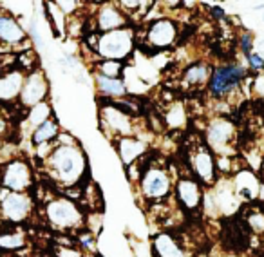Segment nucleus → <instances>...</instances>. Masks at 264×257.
<instances>
[{
  "mask_svg": "<svg viewBox=\"0 0 264 257\" xmlns=\"http://www.w3.org/2000/svg\"><path fill=\"white\" fill-rule=\"evenodd\" d=\"M47 176L60 187L78 185L87 172V158L83 149L67 132L56 136L53 149L44 159Z\"/></svg>",
  "mask_w": 264,
  "mask_h": 257,
  "instance_id": "nucleus-1",
  "label": "nucleus"
},
{
  "mask_svg": "<svg viewBox=\"0 0 264 257\" xmlns=\"http://www.w3.org/2000/svg\"><path fill=\"white\" fill-rule=\"evenodd\" d=\"M246 78V69L239 63H221L210 72V78L206 81L208 95L215 102H226L232 98Z\"/></svg>",
  "mask_w": 264,
  "mask_h": 257,
  "instance_id": "nucleus-2",
  "label": "nucleus"
},
{
  "mask_svg": "<svg viewBox=\"0 0 264 257\" xmlns=\"http://www.w3.org/2000/svg\"><path fill=\"white\" fill-rule=\"evenodd\" d=\"M45 219L53 228L58 230H78L85 223V216L72 199L69 198H51L44 208Z\"/></svg>",
  "mask_w": 264,
  "mask_h": 257,
  "instance_id": "nucleus-3",
  "label": "nucleus"
},
{
  "mask_svg": "<svg viewBox=\"0 0 264 257\" xmlns=\"http://www.w3.org/2000/svg\"><path fill=\"white\" fill-rule=\"evenodd\" d=\"M205 143L217 154V158H230L237 154V129L226 118H214L205 132Z\"/></svg>",
  "mask_w": 264,
  "mask_h": 257,
  "instance_id": "nucleus-4",
  "label": "nucleus"
},
{
  "mask_svg": "<svg viewBox=\"0 0 264 257\" xmlns=\"http://www.w3.org/2000/svg\"><path fill=\"white\" fill-rule=\"evenodd\" d=\"M94 49L102 60L121 62L129 58L134 51V31L130 27H123L116 31L102 33L100 36H96Z\"/></svg>",
  "mask_w": 264,
  "mask_h": 257,
  "instance_id": "nucleus-5",
  "label": "nucleus"
},
{
  "mask_svg": "<svg viewBox=\"0 0 264 257\" xmlns=\"http://www.w3.org/2000/svg\"><path fill=\"white\" fill-rule=\"evenodd\" d=\"M141 196L147 201L159 203L172 194V176L170 170L163 165H150L143 170L139 178Z\"/></svg>",
  "mask_w": 264,
  "mask_h": 257,
  "instance_id": "nucleus-6",
  "label": "nucleus"
},
{
  "mask_svg": "<svg viewBox=\"0 0 264 257\" xmlns=\"http://www.w3.org/2000/svg\"><path fill=\"white\" fill-rule=\"evenodd\" d=\"M188 161L199 183L205 187H214L217 183V168H215V156L206 147L205 141H192L188 147Z\"/></svg>",
  "mask_w": 264,
  "mask_h": 257,
  "instance_id": "nucleus-7",
  "label": "nucleus"
},
{
  "mask_svg": "<svg viewBox=\"0 0 264 257\" xmlns=\"http://www.w3.org/2000/svg\"><path fill=\"white\" fill-rule=\"evenodd\" d=\"M100 123H102V131H105V134L111 140L129 138V136H134L136 132L134 122L129 116V113L112 104L103 105L100 109Z\"/></svg>",
  "mask_w": 264,
  "mask_h": 257,
  "instance_id": "nucleus-8",
  "label": "nucleus"
},
{
  "mask_svg": "<svg viewBox=\"0 0 264 257\" xmlns=\"http://www.w3.org/2000/svg\"><path fill=\"white\" fill-rule=\"evenodd\" d=\"M33 201L26 192H9L0 190V214L11 223H22L31 214Z\"/></svg>",
  "mask_w": 264,
  "mask_h": 257,
  "instance_id": "nucleus-9",
  "label": "nucleus"
},
{
  "mask_svg": "<svg viewBox=\"0 0 264 257\" xmlns=\"http://www.w3.org/2000/svg\"><path fill=\"white\" fill-rule=\"evenodd\" d=\"M178 24L170 18H157L154 22H150L147 33H145V42L150 49L159 51V49H168L178 42Z\"/></svg>",
  "mask_w": 264,
  "mask_h": 257,
  "instance_id": "nucleus-10",
  "label": "nucleus"
},
{
  "mask_svg": "<svg viewBox=\"0 0 264 257\" xmlns=\"http://www.w3.org/2000/svg\"><path fill=\"white\" fill-rule=\"evenodd\" d=\"M47 91H49V83H47V76L42 69H35L29 74H26L22 83V89H20V104L24 107H35V105L45 102V96H47Z\"/></svg>",
  "mask_w": 264,
  "mask_h": 257,
  "instance_id": "nucleus-11",
  "label": "nucleus"
},
{
  "mask_svg": "<svg viewBox=\"0 0 264 257\" xmlns=\"http://www.w3.org/2000/svg\"><path fill=\"white\" fill-rule=\"evenodd\" d=\"M0 183L9 192H26L33 183L31 167L22 159H15V161L8 163L2 170Z\"/></svg>",
  "mask_w": 264,
  "mask_h": 257,
  "instance_id": "nucleus-12",
  "label": "nucleus"
},
{
  "mask_svg": "<svg viewBox=\"0 0 264 257\" xmlns=\"http://www.w3.org/2000/svg\"><path fill=\"white\" fill-rule=\"evenodd\" d=\"M94 22H96V29L100 33H109L127 27L129 20H127L125 13L118 8V4H102L96 11Z\"/></svg>",
  "mask_w": 264,
  "mask_h": 257,
  "instance_id": "nucleus-13",
  "label": "nucleus"
},
{
  "mask_svg": "<svg viewBox=\"0 0 264 257\" xmlns=\"http://www.w3.org/2000/svg\"><path fill=\"white\" fill-rule=\"evenodd\" d=\"M175 198L188 212H196L203 205V189L196 180H179L175 183Z\"/></svg>",
  "mask_w": 264,
  "mask_h": 257,
  "instance_id": "nucleus-14",
  "label": "nucleus"
},
{
  "mask_svg": "<svg viewBox=\"0 0 264 257\" xmlns=\"http://www.w3.org/2000/svg\"><path fill=\"white\" fill-rule=\"evenodd\" d=\"M232 189L235 192L239 199H255L259 196V189H260V183H259V178L255 176V172L250 170V168H241V170L235 172L232 181Z\"/></svg>",
  "mask_w": 264,
  "mask_h": 257,
  "instance_id": "nucleus-15",
  "label": "nucleus"
},
{
  "mask_svg": "<svg viewBox=\"0 0 264 257\" xmlns=\"http://www.w3.org/2000/svg\"><path fill=\"white\" fill-rule=\"evenodd\" d=\"M27 40V33L9 13H0V44L2 45H20Z\"/></svg>",
  "mask_w": 264,
  "mask_h": 257,
  "instance_id": "nucleus-16",
  "label": "nucleus"
},
{
  "mask_svg": "<svg viewBox=\"0 0 264 257\" xmlns=\"http://www.w3.org/2000/svg\"><path fill=\"white\" fill-rule=\"evenodd\" d=\"M116 150L120 154V159L125 167H130L141 158L147 150V141L139 140L136 136H129V138H120L116 140Z\"/></svg>",
  "mask_w": 264,
  "mask_h": 257,
  "instance_id": "nucleus-17",
  "label": "nucleus"
},
{
  "mask_svg": "<svg viewBox=\"0 0 264 257\" xmlns=\"http://www.w3.org/2000/svg\"><path fill=\"white\" fill-rule=\"evenodd\" d=\"M152 252L156 257H188L187 250L170 234H157L152 241Z\"/></svg>",
  "mask_w": 264,
  "mask_h": 257,
  "instance_id": "nucleus-18",
  "label": "nucleus"
},
{
  "mask_svg": "<svg viewBox=\"0 0 264 257\" xmlns=\"http://www.w3.org/2000/svg\"><path fill=\"white\" fill-rule=\"evenodd\" d=\"M24 74L22 71H9L0 76V102H11L20 95L24 83Z\"/></svg>",
  "mask_w": 264,
  "mask_h": 257,
  "instance_id": "nucleus-19",
  "label": "nucleus"
},
{
  "mask_svg": "<svg viewBox=\"0 0 264 257\" xmlns=\"http://www.w3.org/2000/svg\"><path fill=\"white\" fill-rule=\"evenodd\" d=\"M212 69L203 62H196L192 65H188L183 72V85L187 89H199V87L206 85V81L210 78Z\"/></svg>",
  "mask_w": 264,
  "mask_h": 257,
  "instance_id": "nucleus-20",
  "label": "nucleus"
},
{
  "mask_svg": "<svg viewBox=\"0 0 264 257\" xmlns=\"http://www.w3.org/2000/svg\"><path fill=\"white\" fill-rule=\"evenodd\" d=\"M94 83H96L100 93L109 96V98H123L127 95V85L121 78H107L96 72L94 74Z\"/></svg>",
  "mask_w": 264,
  "mask_h": 257,
  "instance_id": "nucleus-21",
  "label": "nucleus"
},
{
  "mask_svg": "<svg viewBox=\"0 0 264 257\" xmlns=\"http://www.w3.org/2000/svg\"><path fill=\"white\" fill-rule=\"evenodd\" d=\"M60 134V127L58 123L54 122V120H47L44 122L40 127H36L35 131L31 134V141L35 147H40V145H47V143H53L56 140V136Z\"/></svg>",
  "mask_w": 264,
  "mask_h": 257,
  "instance_id": "nucleus-22",
  "label": "nucleus"
},
{
  "mask_svg": "<svg viewBox=\"0 0 264 257\" xmlns=\"http://www.w3.org/2000/svg\"><path fill=\"white\" fill-rule=\"evenodd\" d=\"M51 118V105L47 102H42V104L35 105V107L29 109V113H27V120L24 123L26 129H31L35 131L36 127H40L44 122H47Z\"/></svg>",
  "mask_w": 264,
  "mask_h": 257,
  "instance_id": "nucleus-23",
  "label": "nucleus"
},
{
  "mask_svg": "<svg viewBox=\"0 0 264 257\" xmlns=\"http://www.w3.org/2000/svg\"><path fill=\"white\" fill-rule=\"evenodd\" d=\"M26 246V235L22 232L11 230L0 234V248L4 250H18Z\"/></svg>",
  "mask_w": 264,
  "mask_h": 257,
  "instance_id": "nucleus-24",
  "label": "nucleus"
},
{
  "mask_svg": "<svg viewBox=\"0 0 264 257\" xmlns=\"http://www.w3.org/2000/svg\"><path fill=\"white\" fill-rule=\"evenodd\" d=\"M44 8H47L45 9V13L49 17V24H51V27H53V31L56 33V35H62L63 27H65V22H63L65 17H63V13L54 6V2H45Z\"/></svg>",
  "mask_w": 264,
  "mask_h": 257,
  "instance_id": "nucleus-25",
  "label": "nucleus"
},
{
  "mask_svg": "<svg viewBox=\"0 0 264 257\" xmlns=\"http://www.w3.org/2000/svg\"><path fill=\"white\" fill-rule=\"evenodd\" d=\"M96 69H98V74L107 78H121L123 74V63L114 62V60H100L96 63Z\"/></svg>",
  "mask_w": 264,
  "mask_h": 257,
  "instance_id": "nucleus-26",
  "label": "nucleus"
},
{
  "mask_svg": "<svg viewBox=\"0 0 264 257\" xmlns=\"http://www.w3.org/2000/svg\"><path fill=\"white\" fill-rule=\"evenodd\" d=\"M166 123L168 127H183L185 125V107L181 104H175L170 107V111L166 113Z\"/></svg>",
  "mask_w": 264,
  "mask_h": 257,
  "instance_id": "nucleus-27",
  "label": "nucleus"
},
{
  "mask_svg": "<svg viewBox=\"0 0 264 257\" xmlns=\"http://www.w3.org/2000/svg\"><path fill=\"white\" fill-rule=\"evenodd\" d=\"M246 221L255 234H264V214L260 210H251L246 216Z\"/></svg>",
  "mask_w": 264,
  "mask_h": 257,
  "instance_id": "nucleus-28",
  "label": "nucleus"
},
{
  "mask_svg": "<svg viewBox=\"0 0 264 257\" xmlns=\"http://www.w3.org/2000/svg\"><path fill=\"white\" fill-rule=\"evenodd\" d=\"M239 44H241V51L244 56H248V54L253 51V47H255V38H253V35L251 33H242L241 38H239Z\"/></svg>",
  "mask_w": 264,
  "mask_h": 257,
  "instance_id": "nucleus-29",
  "label": "nucleus"
},
{
  "mask_svg": "<svg viewBox=\"0 0 264 257\" xmlns=\"http://www.w3.org/2000/svg\"><path fill=\"white\" fill-rule=\"evenodd\" d=\"M246 62H248V65H250L251 71H255V72L264 71V58L260 56L259 53H255V51H251V53L248 54Z\"/></svg>",
  "mask_w": 264,
  "mask_h": 257,
  "instance_id": "nucleus-30",
  "label": "nucleus"
},
{
  "mask_svg": "<svg viewBox=\"0 0 264 257\" xmlns=\"http://www.w3.org/2000/svg\"><path fill=\"white\" fill-rule=\"evenodd\" d=\"M54 6L63 13V17H69V15L76 13L80 8V2H65V0H60V2H54Z\"/></svg>",
  "mask_w": 264,
  "mask_h": 257,
  "instance_id": "nucleus-31",
  "label": "nucleus"
},
{
  "mask_svg": "<svg viewBox=\"0 0 264 257\" xmlns=\"http://www.w3.org/2000/svg\"><path fill=\"white\" fill-rule=\"evenodd\" d=\"M58 257H81L80 250H74V246H56Z\"/></svg>",
  "mask_w": 264,
  "mask_h": 257,
  "instance_id": "nucleus-32",
  "label": "nucleus"
},
{
  "mask_svg": "<svg viewBox=\"0 0 264 257\" xmlns=\"http://www.w3.org/2000/svg\"><path fill=\"white\" fill-rule=\"evenodd\" d=\"M212 13H214V17H217V18H223V17H224V11L219 8V6H215V8H212Z\"/></svg>",
  "mask_w": 264,
  "mask_h": 257,
  "instance_id": "nucleus-33",
  "label": "nucleus"
},
{
  "mask_svg": "<svg viewBox=\"0 0 264 257\" xmlns=\"http://www.w3.org/2000/svg\"><path fill=\"white\" fill-rule=\"evenodd\" d=\"M255 53H259L260 56L264 58V38H262V40L257 42V51H255Z\"/></svg>",
  "mask_w": 264,
  "mask_h": 257,
  "instance_id": "nucleus-34",
  "label": "nucleus"
},
{
  "mask_svg": "<svg viewBox=\"0 0 264 257\" xmlns=\"http://www.w3.org/2000/svg\"><path fill=\"white\" fill-rule=\"evenodd\" d=\"M4 131H6V122L0 118V132H4Z\"/></svg>",
  "mask_w": 264,
  "mask_h": 257,
  "instance_id": "nucleus-35",
  "label": "nucleus"
},
{
  "mask_svg": "<svg viewBox=\"0 0 264 257\" xmlns=\"http://www.w3.org/2000/svg\"><path fill=\"white\" fill-rule=\"evenodd\" d=\"M260 176H262V181H264V159L262 163H260Z\"/></svg>",
  "mask_w": 264,
  "mask_h": 257,
  "instance_id": "nucleus-36",
  "label": "nucleus"
},
{
  "mask_svg": "<svg viewBox=\"0 0 264 257\" xmlns=\"http://www.w3.org/2000/svg\"><path fill=\"white\" fill-rule=\"evenodd\" d=\"M228 257H242V255H228Z\"/></svg>",
  "mask_w": 264,
  "mask_h": 257,
  "instance_id": "nucleus-37",
  "label": "nucleus"
},
{
  "mask_svg": "<svg viewBox=\"0 0 264 257\" xmlns=\"http://www.w3.org/2000/svg\"><path fill=\"white\" fill-rule=\"evenodd\" d=\"M262 20H264V15H262Z\"/></svg>",
  "mask_w": 264,
  "mask_h": 257,
  "instance_id": "nucleus-38",
  "label": "nucleus"
}]
</instances>
